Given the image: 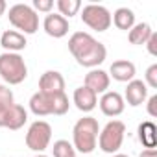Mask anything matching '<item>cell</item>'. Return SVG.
Here are the masks:
<instances>
[{
  "instance_id": "6da1fadb",
  "label": "cell",
  "mask_w": 157,
  "mask_h": 157,
  "mask_svg": "<svg viewBox=\"0 0 157 157\" xmlns=\"http://www.w3.org/2000/svg\"><path fill=\"white\" fill-rule=\"evenodd\" d=\"M68 50L82 67L94 68L107 57V48L87 32H76L68 39Z\"/></svg>"
},
{
  "instance_id": "7a4b0ae2",
  "label": "cell",
  "mask_w": 157,
  "mask_h": 157,
  "mask_svg": "<svg viewBox=\"0 0 157 157\" xmlns=\"http://www.w3.org/2000/svg\"><path fill=\"white\" fill-rule=\"evenodd\" d=\"M100 126L98 120L93 117H83L74 124L72 129V146L80 153H93L98 144Z\"/></svg>"
},
{
  "instance_id": "3957f363",
  "label": "cell",
  "mask_w": 157,
  "mask_h": 157,
  "mask_svg": "<svg viewBox=\"0 0 157 157\" xmlns=\"http://www.w3.org/2000/svg\"><path fill=\"white\" fill-rule=\"evenodd\" d=\"M26 76H28V67L21 54H13V52L0 54V78L6 83L19 85L26 80Z\"/></svg>"
},
{
  "instance_id": "277c9868",
  "label": "cell",
  "mask_w": 157,
  "mask_h": 157,
  "mask_svg": "<svg viewBox=\"0 0 157 157\" xmlns=\"http://www.w3.org/2000/svg\"><path fill=\"white\" fill-rule=\"evenodd\" d=\"M8 19L10 22L24 33L32 35L39 30V15L33 11L32 6L28 4H15L10 8V13H8Z\"/></svg>"
},
{
  "instance_id": "5b68a950",
  "label": "cell",
  "mask_w": 157,
  "mask_h": 157,
  "mask_svg": "<svg viewBox=\"0 0 157 157\" xmlns=\"http://www.w3.org/2000/svg\"><path fill=\"white\" fill-rule=\"evenodd\" d=\"M126 135V124L120 120H111L104 126V129L98 133V146L105 153H117L124 142Z\"/></svg>"
},
{
  "instance_id": "8992f818",
  "label": "cell",
  "mask_w": 157,
  "mask_h": 157,
  "mask_svg": "<svg viewBox=\"0 0 157 157\" xmlns=\"http://www.w3.org/2000/svg\"><path fill=\"white\" fill-rule=\"evenodd\" d=\"M52 140V126L44 120H35L26 133V146L32 151L43 153Z\"/></svg>"
},
{
  "instance_id": "52a82bcc",
  "label": "cell",
  "mask_w": 157,
  "mask_h": 157,
  "mask_svg": "<svg viewBox=\"0 0 157 157\" xmlns=\"http://www.w3.org/2000/svg\"><path fill=\"white\" fill-rule=\"evenodd\" d=\"M82 21L94 32H105L111 26V13L100 4H87L82 11Z\"/></svg>"
},
{
  "instance_id": "ba28073f",
  "label": "cell",
  "mask_w": 157,
  "mask_h": 157,
  "mask_svg": "<svg viewBox=\"0 0 157 157\" xmlns=\"http://www.w3.org/2000/svg\"><path fill=\"white\" fill-rule=\"evenodd\" d=\"M39 93L48 94V96L65 93V78L61 76V72H57V70H46L39 78Z\"/></svg>"
},
{
  "instance_id": "9c48e42d",
  "label": "cell",
  "mask_w": 157,
  "mask_h": 157,
  "mask_svg": "<svg viewBox=\"0 0 157 157\" xmlns=\"http://www.w3.org/2000/svg\"><path fill=\"white\" fill-rule=\"evenodd\" d=\"M43 30L54 39H61L68 33V21L59 13H48L43 21Z\"/></svg>"
},
{
  "instance_id": "30bf717a",
  "label": "cell",
  "mask_w": 157,
  "mask_h": 157,
  "mask_svg": "<svg viewBox=\"0 0 157 157\" xmlns=\"http://www.w3.org/2000/svg\"><path fill=\"white\" fill-rule=\"evenodd\" d=\"M109 83H111V78H109V74H107L105 70H102V68H93V70L85 76V87L91 89L96 96L107 93Z\"/></svg>"
},
{
  "instance_id": "8fae6325",
  "label": "cell",
  "mask_w": 157,
  "mask_h": 157,
  "mask_svg": "<svg viewBox=\"0 0 157 157\" xmlns=\"http://www.w3.org/2000/svg\"><path fill=\"white\" fill-rule=\"evenodd\" d=\"M124 107H126L124 98L115 91H107L100 98V109L105 117H118V115H122Z\"/></svg>"
},
{
  "instance_id": "7c38bea8",
  "label": "cell",
  "mask_w": 157,
  "mask_h": 157,
  "mask_svg": "<svg viewBox=\"0 0 157 157\" xmlns=\"http://www.w3.org/2000/svg\"><path fill=\"white\" fill-rule=\"evenodd\" d=\"M135 74H137V68L131 61L128 59H118V61H113L111 67H109V78L113 76V80L117 82H122V83H129L131 80H135Z\"/></svg>"
},
{
  "instance_id": "4fadbf2b",
  "label": "cell",
  "mask_w": 157,
  "mask_h": 157,
  "mask_svg": "<svg viewBox=\"0 0 157 157\" xmlns=\"http://www.w3.org/2000/svg\"><path fill=\"white\" fill-rule=\"evenodd\" d=\"M148 98V85L142 82V80H131L126 87V93H124V100L131 105V107H137L140 104H144V100Z\"/></svg>"
},
{
  "instance_id": "5bb4252c",
  "label": "cell",
  "mask_w": 157,
  "mask_h": 157,
  "mask_svg": "<svg viewBox=\"0 0 157 157\" xmlns=\"http://www.w3.org/2000/svg\"><path fill=\"white\" fill-rule=\"evenodd\" d=\"M72 100H74L76 107L80 109L82 113H91V111L96 107V104H98V96H96L91 89H87L85 85H83V87H78V89L74 91Z\"/></svg>"
},
{
  "instance_id": "9a60e30c",
  "label": "cell",
  "mask_w": 157,
  "mask_h": 157,
  "mask_svg": "<svg viewBox=\"0 0 157 157\" xmlns=\"http://www.w3.org/2000/svg\"><path fill=\"white\" fill-rule=\"evenodd\" d=\"M0 44H2L4 50L17 54V52H21V50H24L28 43H26V37H24L21 32L8 30V32H4L2 35H0Z\"/></svg>"
},
{
  "instance_id": "2e32d148",
  "label": "cell",
  "mask_w": 157,
  "mask_h": 157,
  "mask_svg": "<svg viewBox=\"0 0 157 157\" xmlns=\"http://www.w3.org/2000/svg\"><path fill=\"white\" fill-rule=\"evenodd\" d=\"M26 122H28V113H26V109H24L22 105L15 104V105L10 109V113H8V117H6V120H4V128H8V129H11V131H17V129H21Z\"/></svg>"
},
{
  "instance_id": "e0dca14e",
  "label": "cell",
  "mask_w": 157,
  "mask_h": 157,
  "mask_svg": "<svg viewBox=\"0 0 157 157\" xmlns=\"http://www.w3.org/2000/svg\"><path fill=\"white\" fill-rule=\"evenodd\" d=\"M30 109L35 117H46L52 115V105H50V96L43 93H35L30 98Z\"/></svg>"
},
{
  "instance_id": "ac0fdd59",
  "label": "cell",
  "mask_w": 157,
  "mask_h": 157,
  "mask_svg": "<svg viewBox=\"0 0 157 157\" xmlns=\"http://www.w3.org/2000/svg\"><path fill=\"white\" fill-rule=\"evenodd\" d=\"M111 22H115V26L118 30L128 32V30H131L135 26V13L129 8H118L115 11V15L111 17Z\"/></svg>"
},
{
  "instance_id": "d6986e66",
  "label": "cell",
  "mask_w": 157,
  "mask_h": 157,
  "mask_svg": "<svg viewBox=\"0 0 157 157\" xmlns=\"http://www.w3.org/2000/svg\"><path fill=\"white\" fill-rule=\"evenodd\" d=\"M151 33H153V30H151V26L148 22H139L129 30L128 39H129L131 44H146V41L150 39Z\"/></svg>"
},
{
  "instance_id": "ffe728a7",
  "label": "cell",
  "mask_w": 157,
  "mask_h": 157,
  "mask_svg": "<svg viewBox=\"0 0 157 157\" xmlns=\"http://www.w3.org/2000/svg\"><path fill=\"white\" fill-rule=\"evenodd\" d=\"M139 140L146 146V148H155L157 144V129L153 122H142L139 126Z\"/></svg>"
},
{
  "instance_id": "44dd1931",
  "label": "cell",
  "mask_w": 157,
  "mask_h": 157,
  "mask_svg": "<svg viewBox=\"0 0 157 157\" xmlns=\"http://www.w3.org/2000/svg\"><path fill=\"white\" fill-rule=\"evenodd\" d=\"M57 10H59V15L61 17H74L78 11H80V8H82V2L80 0H57Z\"/></svg>"
},
{
  "instance_id": "7402d4cb",
  "label": "cell",
  "mask_w": 157,
  "mask_h": 157,
  "mask_svg": "<svg viewBox=\"0 0 157 157\" xmlns=\"http://www.w3.org/2000/svg\"><path fill=\"white\" fill-rule=\"evenodd\" d=\"M52 153H54V157H76L74 146H72L68 140H65V139H59V140L54 142Z\"/></svg>"
},
{
  "instance_id": "603a6c76",
  "label": "cell",
  "mask_w": 157,
  "mask_h": 157,
  "mask_svg": "<svg viewBox=\"0 0 157 157\" xmlns=\"http://www.w3.org/2000/svg\"><path fill=\"white\" fill-rule=\"evenodd\" d=\"M50 105H52V115H65L68 111V107H70L68 98H67L65 93L50 96Z\"/></svg>"
},
{
  "instance_id": "cb8c5ba5",
  "label": "cell",
  "mask_w": 157,
  "mask_h": 157,
  "mask_svg": "<svg viewBox=\"0 0 157 157\" xmlns=\"http://www.w3.org/2000/svg\"><path fill=\"white\" fill-rule=\"evenodd\" d=\"M146 85H150L151 89H157V65H150L146 70Z\"/></svg>"
},
{
  "instance_id": "d4e9b609",
  "label": "cell",
  "mask_w": 157,
  "mask_h": 157,
  "mask_svg": "<svg viewBox=\"0 0 157 157\" xmlns=\"http://www.w3.org/2000/svg\"><path fill=\"white\" fill-rule=\"evenodd\" d=\"M54 8V0H33V11H43V13H50Z\"/></svg>"
},
{
  "instance_id": "484cf974",
  "label": "cell",
  "mask_w": 157,
  "mask_h": 157,
  "mask_svg": "<svg viewBox=\"0 0 157 157\" xmlns=\"http://www.w3.org/2000/svg\"><path fill=\"white\" fill-rule=\"evenodd\" d=\"M0 104H15L13 93H11V89L6 87V85H0Z\"/></svg>"
},
{
  "instance_id": "4316f807",
  "label": "cell",
  "mask_w": 157,
  "mask_h": 157,
  "mask_svg": "<svg viewBox=\"0 0 157 157\" xmlns=\"http://www.w3.org/2000/svg\"><path fill=\"white\" fill-rule=\"evenodd\" d=\"M146 48H148V52L151 54V56H157V33L153 32L151 35H150V39L146 41Z\"/></svg>"
},
{
  "instance_id": "83f0119b",
  "label": "cell",
  "mask_w": 157,
  "mask_h": 157,
  "mask_svg": "<svg viewBox=\"0 0 157 157\" xmlns=\"http://www.w3.org/2000/svg\"><path fill=\"white\" fill-rule=\"evenodd\" d=\"M148 115L157 117V94L150 96V100H148Z\"/></svg>"
},
{
  "instance_id": "f1b7e54d",
  "label": "cell",
  "mask_w": 157,
  "mask_h": 157,
  "mask_svg": "<svg viewBox=\"0 0 157 157\" xmlns=\"http://www.w3.org/2000/svg\"><path fill=\"white\" fill-rule=\"evenodd\" d=\"M139 157H157V150H155V148H148V150L140 151Z\"/></svg>"
},
{
  "instance_id": "f546056e",
  "label": "cell",
  "mask_w": 157,
  "mask_h": 157,
  "mask_svg": "<svg viewBox=\"0 0 157 157\" xmlns=\"http://www.w3.org/2000/svg\"><path fill=\"white\" fill-rule=\"evenodd\" d=\"M6 8H8V4H6V0H0V17L4 15V11H6Z\"/></svg>"
},
{
  "instance_id": "4dcf8cb0",
  "label": "cell",
  "mask_w": 157,
  "mask_h": 157,
  "mask_svg": "<svg viewBox=\"0 0 157 157\" xmlns=\"http://www.w3.org/2000/svg\"><path fill=\"white\" fill-rule=\"evenodd\" d=\"M111 157H128V155H124V153H113Z\"/></svg>"
},
{
  "instance_id": "1f68e13d",
  "label": "cell",
  "mask_w": 157,
  "mask_h": 157,
  "mask_svg": "<svg viewBox=\"0 0 157 157\" xmlns=\"http://www.w3.org/2000/svg\"><path fill=\"white\" fill-rule=\"evenodd\" d=\"M33 157H48V155H44V153H39V155H33Z\"/></svg>"
}]
</instances>
